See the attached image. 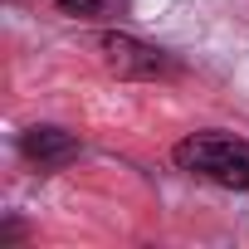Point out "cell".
<instances>
[{
  "mask_svg": "<svg viewBox=\"0 0 249 249\" xmlns=\"http://www.w3.org/2000/svg\"><path fill=\"white\" fill-rule=\"evenodd\" d=\"M93 49H98L103 69L117 73V78H166V73H176V64L157 44H147V39H137L127 30H103L93 39Z\"/></svg>",
  "mask_w": 249,
  "mask_h": 249,
  "instance_id": "2",
  "label": "cell"
},
{
  "mask_svg": "<svg viewBox=\"0 0 249 249\" xmlns=\"http://www.w3.org/2000/svg\"><path fill=\"white\" fill-rule=\"evenodd\" d=\"M176 166L225 191H249V142L230 132H191L176 142Z\"/></svg>",
  "mask_w": 249,
  "mask_h": 249,
  "instance_id": "1",
  "label": "cell"
},
{
  "mask_svg": "<svg viewBox=\"0 0 249 249\" xmlns=\"http://www.w3.org/2000/svg\"><path fill=\"white\" fill-rule=\"evenodd\" d=\"M54 5H59L64 15H98L107 0H54Z\"/></svg>",
  "mask_w": 249,
  "mask_h": 249,
  "instance_id": "4",
  "label": "cell"
},
{
  "mask_svg": "<svg viewBox=\"0 0 249 249\" xmlns=\"http://www.w3.org/2000/svg\"><path fill=\"white\" fill-rule=\"evenodd\" d=\"M20 152H25V161H35L39 171H54V166H64V161L78 157V137L64 132V127H30V132L20 137Z\"/></svg>",
  "mask_w": 249,
  "mask_h": 249,
  "instance_id": "3",
  "label": "cell"
}]
</instances>
